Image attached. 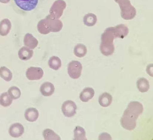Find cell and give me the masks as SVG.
Returning a JSON list of instances; mask_svg holds the SVG:
<instances>
[{
  "label": "cell",
  "instance_id": "11",
  "mask_svg": "<svg viewBox=\"0 0 153 140\" xmlns=\"http://www.w3.org/2000/svg\"><path fill=\"white\" fill-rule=\"evenodd\" d=\"M113 29L116 38L123 39L129 33L128 28L123 24L118 25L113 27Z\"/></svg>",
  "mask_w": 153,
  "mask_h": 140
},
{
  "label": "cell",
  "instance_id": "10",
  "mask_svg": "<svg viewBox=\"0 0 153 140\" xmlns=\"http://www.w3.org/2000/svg\"><path fill=\"white\" fill-rule=\"evenodd\" d=\"M24 133V128L23 125L19 123H15L11 126L9 130V134L13 138H19Z\"/></svg>",
  "mask_w": 153,
  "mask_h": 140
},
{
  "label": "cell",
  "instance_id": "4",
  "mask_svg": "<svg viewBox=\"0 0 153 140\" xmlns=\"http://www.w3.org/2000/svg\"><path fill=\"white\" fill-rule=\"evenodd\" d=\"M114 1L119 4L122 18L126 20H130L136 16V9L131 4L130 0H114Z\"/></svg>",
  "mask_w": 153,
  "mask_h": 140
},
{
  "label": "cell",
  "instance_id": "28",
  "mask_svg": "<svg viewBox=\"0 0 153 140\" xmlns=\"http://www.w3.org/2000/svg\"><path fill=\"white\" fill-rule=\"evenodd\" d=\"M10 0H0V2L3 4H7L10 1Z\"/></svg>",
  "mask_w": 153,
  "mask_h": 140
},
{
  "label": "cell",
  "instance_id": "12",
  "mask_svg": "<svg viewBox=\"0 0 153 140\" xmlns=\"http://www.w3.org/2000/svg\"><path fill=\"white\" fill-rule=\"evenodd\" d=\"M24 43L27 48L30 49H34L37 46L39 42L32 34L27 33L25 36Z\"/></svg>",
  "mask_w": 153,
  "mask_h": 140
},
{
  "label": "cell",
  "instance_id": "20",
  "mask_svg": "<svg viewBox=\"0 0 153 140\" xmlns=\"http://www.w3.org/2000/svg\"><path fill=\"white\" fill-rule=\"evenodd\" d=\"M97 18L94 14L89 13L85 15L83 17V23L85 25L88 27L94 26L97 23Z\"/></svg>",
  "mask_w": 153,
  "mask_h": 140
},
{
  "label": "cell",
  "instance_id": "16",
  "mask_svg": "<svg viewBox=\"0 0 153 140\" xmlns=\"http://www.w3.org/2000/svg\"><path fill=\"white\" fill-rule=\"evenodd\" d=\"M25 116L27 120L33 122L37 120L39 116V113L36 108H29L26 110Z\"/></svg>",
  "mask_w": 153,
  "mask_h": 140
},
{
  "label": "cell",
  "instance_id": "7",
  "mask_svg": "<svg viewBox=\"0 0 153 140\" xmlns=\"http://www.w3.org/2000/svg\"><path fill=\"white\" fill-rule=\"evenodd\" d=\"M77 109L76 105L75 102L70 100L65 102L62 106L63 114L68 117H73L76 113Z\"/></svg>",
  "mask_w": 153,
  "mask_h": 140
},
{
  "label": "cell",
  "instance_id": "23",
  "mask_svg": "<svg viewBox=\"0 0 153 140\" xmlns=\"http://www.w3.org/2000/svg\"><path fill=\"white\" fill-rule=\"evenodd\" d=\"M48 64L51 69L55 70H57L61 66V61L58 57L52 56L48 61Z\"/></svg>",
  "mask_w": 153,
  "mask_h": 140
},
{
  "label": "cell",
  "instance_id": "24",
  "mask_svg": "<svg viewBox=\"0 0 153 140\" xmlns=\"http://www.w3.org/2000/svg\"><path fill=\"white\" fill-rule=\"evenodd\" d=\"M43 135L46 140H59L61 138L59 135L56 134V133L51 129H47L44 130Z\"/></svg>",
  "mask_w": 153,
  "mask_h": 140
},
{
  "label": "cell",
  "instance_id": "15",
  "mask_svg": "<svg viewBox=\"0 0 153 140\" xmlns=\"http://www.w3.org/2000/svg\"><path fill=\"white\" fill-rule=\"evenodd\" d=\"M33 55V51L32 50L27 47L23 46L18 52L19 58L22 60H28L32 57Z\"/></svg>",
  "mask_w": 153,
  "mask_h": 140
},
{
  "label": "cell",
  "instance_id": "25",
  "mask_svg": "<svg viewBox=\"0 0 153 140\" xmlns=\"http://www.w3.org/2000/svg\"><path fill=\"white\" fill-rule=\"evenodd\" d=\"M13 99L7 92H4L0 96V105L4 107H8L12 104Z\"/></svg>",
  "mask_w": 153,
  "mask_h": 140
},
{
  "label": "cell",
  "instance_id": "27",
  "mask_svg": "<svg viewBox=\"0 0 153 140\" xmlns=\"http://www.w3.org/2000/svg\"><path fill=\"white\" fill-rule=\"evenodd\" d=\"M8 93L13 99H17L20 98L21 94L20 89L14 86H12L9 89Z\"/></svg>",
  "mask_w": 153,
  "mask_h": 140
},
{
  "label": "cell",
  "instance_id": "22",
  "mask_svg": "<svg viewBox=\"0 0 153 140\" xmlns=\"http://www.w3.org/2000/svg\"><path fill=\"white\" fill-rule=\"evenodd\" d=\"M74 138L75 140H87L86 137V132L84 128L80 126L76 127L74 130Z\"/></svg>",
  "mask_w": 153,
  "mask_h": 140
},
{
  "label": "cell",
  "instance_id": "19",
  "mask_svg": "<svg viewBox=\"0 0 153 140\" xmlns=\"http://www.w3.org/2000/svg\"><path fill=\"white\" fill-rule=\"evenodd\" d=\"M137 86L140 92H147L149 89V81L144 78H140L137 81Z\"/></svg>",
  "mask_w": 153,
  "mask_h": 140
},
{
  "label": "cell",
  "instance_id": "8",
  "mask_svg": "<svg viewBox=\"0 0 153 140\" xmlns=\"http://www.w3.org/2000/svg\"><path fill=\"white\" fill-rule=\"evenodd\" d=\"M39 0H14L17 6L22 10L29 11L36 7Z\"/></svg>",
  "mask_w": 153,
  "mask_h": 140
},
{
  "label": "cell",
  "instance_id": "5",
  "mask_svg": "<svg viewBox=\"0 0 153 140\" xmlns=\"http://www.w3.org/2000/svg\"><path fill=\"white\" fill-rule=\"evenodd\" d=\"M67 6L63 0H57L52 6L50 10V15L52 18L59 19L62 16L63 12Z\"/></svg>",
  "mask_w": 153,
  "mask_h": 140
},
{
  "label": "cell",
  "instance_id": "17",
  "mask_svg": "<svg viewBox=\"0 0 153 140\" xmlns=\"http://www.w3.org/2000/svg\"><path fill=\"white\" fill-rule=\"evenodd\" d=\"M94 89L91 88H86L83 90L80 95V99L82 101L87 102L94 97Z\"/></svg>",
  "mask_w": 153,
  "mask_h": 140
},
{
  "label": "cell",
  "instance_id": "9",
  "mask_svg": "<svg viewBox=\"0 0 153 140\" xmlns=\"http://www.w3.org/2000/svg\"><path fill=\"white\" fill-rule=\"evenodd\" d=\"M43 75V70L38 67H30L26 72L27 77L30 80H40L42 77Z\"/></svg>",
  "mask_w": 153,
  "mask_h": 140
},
{
  "label": "cell",
  "instance_id": "1",
  "mask_svg": "<svg viewBox=\"0 0 153 140\" xmlns=\"http://www.w3.org/2000/svg\"><path fill=\"white\" fill-rule=\"evenodd\" d=\"M143 105L140 102H130L121 119L123 128L129 130H134L136 127L137 119L143 113Z\"/></svg>",
  "mask_w": 153,
  "mask_h": 140
},
{
  "label": "cell",
  "instance_id": "18",
  "mask_svg": "<svg viewBox=\"0 0 153 140\" xmlns=\"http://www.w3.org/2000/svg\"><path fill=\"white\" fill-rule=\"evenodd\" d=\"M112 97L108 93L105 92L99 97V102L100 105L103 107H108L111 104Z\"/></svg>",
  "mask_w": 153,
  "mask_h": 140
},
{
  "label": "cell",
  "instance_id": "13",
  "mask_svg": "<svg viewBox=\"0 0 153 140\" xmlns=\"http://www.w3.org/2000/svg\"><path fill=\"white\" fill-rule=\"evenodd\" d=\"M40 91L42 95L49 97L53 94L55 91L54 86L53 84L49 82L43 83L41 86Z\"/></svg>",
  "mask_w": 153,
  "mask_h": 140
},
{
  "label": "cell",
  "instance_id": "6",
  "mask_svg": "<svg viewBox=\"0 0 153 140\" xmlns=\"http://www.w3.org/2000/svg\"><path fill=\"white\" fill-rule=\"evenodd\" d=\"M82 66L80 63L77 61H72L68 64V72L71 78L76 79L81 76Z\"/></svg>",
  "mask_w": 153,
  "mask_h": 140
},
{
  "label": "cell",
  "instance_id": "2",
  "mask_svg": "<svg viewBox=\"0 0 153 140\" xmlns=\"http://www.w3.org/2000/svg\"><path fill=\"white\" fill-rule=\"evenodd\" d=\"M63 27V24L60 20L53 18L49 15L44 19L39 21L37 29L40 33L46 35L50 32H56L60 31Z\"/></svg>",
  "mask_w": 153,
  "mask_h": 140
},
{
  "label": "cell",
  "instance_id": "21",
  "mask_svg": "<svg viewBox=\"0 0 153 140\" xmlns=\"http://www.w3.org/2000/svg\"><path fill=\"white\" fill-rule=\"evenodd\" d=\"M87 52L86 46L82 44H78L74 48V53L77 57L81 58L84 57Z\"/></svg>",
  "mask_w": 153,
  "mask_h": 140
},
{
  "label": "cell",
  "instance_id": "3",
  "mask_svg": "<svg viewBox=\"0 0 153 140\" xmlns=\"http://www.w3.org/2000/svg\"><path fill=\"white\" fill-rule=\"evenodd\" d=\"M115 38H116L114 33L113 27L107 28L102 35L100 49L104 55H111L114 52L115 48L113 41Z\"/></svg>",
  "mask_w": 153,
  "mask_h": 140
},
{
  "label": "cell",
  "instance_id": "14",
  "mask_svg": "<svg viewBox=\"0 0 153 140\" xmlns=\"http://www.w3.org/2000/svg\"><path fill=\"white\" fill-rule=\"evenodd\" d=\"M12 28V24L10 20L6 18L0 22V35L5 36L10 32Z\"/></svg>",
  "mask_w": 153,
  "mask_h": 140
},
{
  "label": "cell",
  "instance_id": "26",
  "mask_svg": "<svg viewBox=\"0 0 153 140\" xmlns=\"http://www.w3.org/2000/svg\"><path fill=\"white\" fill-rule=\"evenodd\" d=\"M0 76L7 82L10 81L12 78V73L8 69L5 67L0 68Z\"/></svg>",
  "mask_w": 153,
  "mask_h": 140
}]
</instances>
